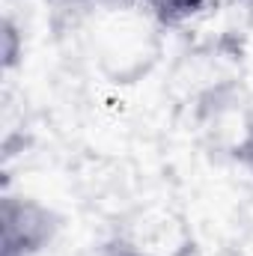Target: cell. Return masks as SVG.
Instances as JSON below:
<instances>
[{"label": "cell", "instance_id": "6da1fadb", "mask_svg": "<svg viewBox=\"0 0 253 256\" xmlns=\"http://www.w3.org/2000/svg\"><path fill=\"white\" fill-rule=\"evenodd\" d=\"M63 218L30 194L0 196V256H42L60 236Z\"/></svg>", "mask_w": 253, "mask_h": 256}, {"label": "cell", "instance_id": "7a4b0ae2", "mask_svg": "<svg viewBox=\"0 0 253 256\" xmlns=\"http://www.w3.org/2000/svg\"><path fill=\"white\" fill-rule=\"evenodd\" d=\"M3 68L6 72H12L18 60L24 57V36H21V30H18V24L6 15L3 18Z\"/></svg>", "mask_w": 253, "mask_h": 256}, {"label": "cell", "instance_id": "3957f363", "mask_svg": "<svg viewBox=\"0 0 253 256\" xmlns=\"http://www.w3.org/2000/svg\"><path fill=\"white\" fill-rule=\"evenodd\" d=\"M86 256H149V254L143 248H137L134 242H128V238H114V242H104L102 248L90 250Z\"/></svg>", "mask_w": 253, "mask_h": 256}, {"label": "cell", "instance_id": "277c9868", "mask_svg": "<svg viewBox=\"0 0 253 256\" xmlns=\"http://www.w3.org/2000/svg\"><path fill=\"white\" fill-rule=\"evenodd\" d=\"M236 158L250 170V176H253V120L244 126V134H242V140L236 146Z\"/></svg>", "mask_w": 253, "mask_h": 256}, {"label": "cell", "instance_id": "5b68a950", "mask_svg": "<svg viewBox=\"0 0 253 256\" xmlns=\"http://www.w3.org/2000/svg\"><path fill=\"white\" fill-rule=\"evenodd\" d=\"M120 3H128V6H140V9H146V3H149V0H120Z\"/></svg>", "mask_w": 253, "mask_h": 256}, {"label": "cell", "instance_id": "8992f818", "mask_svg": "<svg viewBox=\"0 0 253 256\" xmlns=\"http://www.w3.org/2000/svg\"><path fill=\"white\" fill-rule=\"evenodd\" d=\"M63 3H90V0H63Z\"/></svg>", "mask_w": 253, "mask_h": 256}, {"label": "cell", "instance_id": "52a82bcc", "mask_svg": "<svg viewBox=\"0 0 253 256\" xmlns=\"http://www.w3.org/2000/svg\"><path fill=\"white\" fill-rule=\"evenodd\" d=\"M244 3H250V6H253V0H244Z\"/></svg>", "mask_w": 253, "mask_h": 256}]
</instances>
